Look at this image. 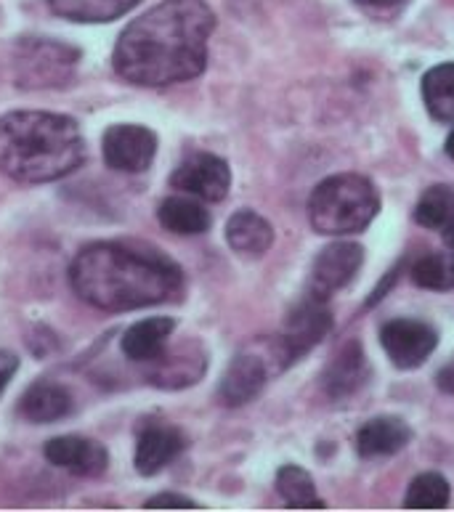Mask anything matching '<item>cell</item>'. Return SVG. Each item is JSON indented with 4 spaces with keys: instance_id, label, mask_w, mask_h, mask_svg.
Here are the masks:
<instances>
[{
    "instance_id": "obj_1",
    "label": "cell",
    "mask_w": 454,
    "mask_h": 512,
    "mask_svg": "<svg viewBox=\"0 0 454 512\" xmlns=\"http://www.w3.org/2000/svg\"><path fill=\"white\" fill-rule=\"evenodd\" d=\"M213 30L216 14L205 0H162L120 32L112 67L141 88L186 83L205 72Z\"/></svg>"
},
{
    "instance_id": "obj_2",
    "label": "cell",
    "mask_w": 454,
    "mask_h": 512,
    "mask_svg": "<svg viewBox=\"0 0 454 512\" xmlns=\"http://www.w3.org/2000/svg\"><path fill=\"white\" fill-rule=\"evenodd\" d=\"M70 284L88 306L123 314L181 298L184 274L168 255L125 242H93L75 255Z\"/></svg>"
},
{
    "instance_id": "obj_3",
    "label": "cell",
    "mask_w": 454,
    "mask_h": 512,
    "mask_svg": "<svg viewBox=\"0 0 454 512\" xmlns=\"http://www.w3.org/2000/svg\"><path fill=\"white\" fill-rule=\"evenodd\" d=\"M85 160L80 125L56 112H8L0 117V173L19 184H51Z\"/></svg>"
},
{
    "instance_id": "obj_4",
    "label": "cell",
    "mask_w": 454,
    "mask_h": 512,
    "mask_svg": "<svg viewBox=\"0 0 454 512\" xmlns=\"http://www.w3.org/2000/svg\"><path fill=\"white\" fill-rule=\"evenodd\" d=\"M380 210L378 189L364 176H332L316 186L308 202L311 226L319 234H359Z\"/></svg>"
},
{
    "instance_id": "obj_5",
    "label": "cell",
    "mask_w": 454,
    "mask_h": 512,
    "mask_svg": "<svg viewBox=\"0 0 454 512\" xmlns=\"http://www.w3.org/2000/svg\"><path fill=\"white\" fill-rule=\"evenodd\" d=\"M80 48L43 35L19 38L14 46V83L22 91H59L72 83Z\"/></svg>"
},
{
    "instance_id": "obj_6",
    "label": "cell",
    "mask_w": 454,
    "mask_h": 512,
    "mask_svg": "<svg viewBox=\"0 0 454 512\" xmlns=\"http://www.w3.org/2000/svg\"><path fill=\"white\" fill-rule=\"evenodd\" d=\"M101 154L112 170L120 173H144L157 157V136L147 125L120 123L109 125L101 138Z\"/></svg>"
},
{
    "instance_id": "obj_7",
    "label": "cell",
    "mask_w": 454,
    "mask_h": 512,
    "mask_svg": "<svg viewBox=\"0 0 454 512\" xmlns=\"http://www.w3.org/2000/svg\"><path fill=\"white\" fill-rule=\"evenodd\" d=\"M170 186L181 194L197 197L202 202H221L229 194L231 170L226 160L216 154L197 152L186 157L170 176Z\"/></svg>"
},
{
    "instance_id": "obj_8",
    "label": "cell",
    "mask_w": 454,
    "mask_h": 512,
    "mask_svg": "<svg viewBox=\"0 0 454 512\" xmlns=\"http://www.w3.org/2000/svg\"><path fill=\"white\" fill-rule=\"evenodd\" d=\"M380 343L399 369H415L428 361L439 335L431 324L417 319H393L380 329Z\"/></svg>"
},
{
    "instance_id": "obj_9",
    "label": "cell",
    "mask_w": 454,
    "mask_h": 512,
    "mask_svg": "<svg viewBox=\"0 0 454 512\" xmlns=\"http://www.w3.org/2000/svg\"><path fill=\"white\" fill-rule=\"evenodd\" d=\"M332 327L330 311L324 308V300L308 295V300L301 308H295L285 324L282 340H279V356L282 364H293L308 353L319 340H322Z\"/></svg>"
},
{
    "instance_id": "obj_10",
    "label": "cell",
    "mask_w": 454,
    "mask_h": 512,
    "mask_svg": "<svg viewBox=\"0 0 454 512\" xmlns=\"http://www.w3.org/2000/svg\"><path fill=\"white\" fill-rule=\"evenodd\" d=\"M362 260V245H356V242H335L327 250H322L319 258L314 260L308 292L314 298L327 300L332 292L343 290L354 279L356 271L362 268Z\"/></svg>"
},
{
    "instance_id": "obj_11",
    "label": "cell",
    "mask_w": 454,
    "mask_h": 512,
    "mask_svg": "<svg viewBox=\"0 0 454 512\" xmlns=\"http://www.w3.org/2000/svg\"><path fill=\"white\" fill-rule=\"evenodd\" d=\"M43 454L51 465L77 478H99L109 467L107 446L88 436H56L43 446Z\"/></svg>"
},
{
    "instance_id": "obj_12",
    "label": "cell",
    "mask_w": 454,
    "mask_h": 512,
    "mask_svg": "<svg viewBox=\"0 0 454 512\" xmlns=\"http://www.w3.org/2000/svg\"><path fill=\"white\" fill-rule=\"evenodd\" d=\"M184 433L165 422H152L139 433L133 465L141 475H157L184 451Z\"/></svg>"
},
{
    "instance_id": "obj_13",
    "label": "cell",
    "mask_w": 454,
    "mask_h": 512,
    "mask_svg": "<svg viewBox=\"0 0 454 512\" xmlns=\"http://www.w3.org/2000/svg\"><path fill=\"white\" fill-rule=\"evenodd\" d=\"M72 409H75V398L70 388L54 380H35L19 398V414L35 425L64 420L70 417Z\"/></svg>"
},
{
    "instance_id": "obj_14",
    "label": "cell",
    "mask_w": 454,
    "mask_h": 512,
    "mask_svg": "<svg viewBox=\"0 0 454 512\" xmlns=\"http://www.w3.org/2000/svg\"><path fill=\"white\" fill-rule=\"evenodd\" d=\"M173 329H176V319H170V316H152V319L136 321L133 327L125 329L123 340H120L123 353L131 361L149 364L168 348Z\"/></svg>"
},
{
    "instance_id": "obj_15",
    "label": "cell",
    "mask_w": 454,
    "mask_h": 512,
    "mask_svg": "<svg viewBox=\"0 0 454 512\" xmlns=\"http://www.w3.org/2000/svg\"><path fill=\"white\" fill-rule=\"evenodd\" d=\"M202 372H205V356L202 353H168V348H165L157 359L149 361L147 380L157 388L176 390L197 383Z\"/></svg>"
},
{
    "instance_id": "obj_16",
    "label": "cell",
    "mask_w": 454,
    "mask_h": 512,
    "mask_svg": "<svg viewBox=\"0 0 454 512\" xmlns=\"http://www.w3.org/2000/svg\"><path fill=\"white\" fill-rule=\"evenodd\" d=\"M266 385V367L261 359L255 356H237L226 369L218 396L226 406H245L253 401Z\"/></svg>"
},
{
    "instance_id": "obj_17",
    "label": "cell",
    "mask_w": 454,
    "mask_h": 512,
    "mask_svg": "<svg viewBox=\"0 0 454 512\" xmlns=\"http://www.w3.org/2000/svg\"><path fill=\"white\" fill-rule=\"evenodd\" d=\"M162 229H168L170 234L178 237H197L210 229V213L202 205V199L189 197V194H176L168 197L157 210Z\"/></svg>"
},
{
    "instance_id": "obj_18",
    "label": "cell",
    "mask_w": 454,
    "mask_h": 512,
    "mask_svg": "<svg viewBox=\"0 0 454 512\" xmlns=\"http://www.w3.org/2000/svg\"><path fill=\"white\" fill-rule=\"evenodd\" d=\"M412 430L399 417H378L370 420L356 436V449L362 457H391L409 444Z\"/></svg>"
},
{
    "instance_id": "obj_19",
    "label": "cell",
    "mask_w": 454,
    "mask_h": 512,
    "mask_svg": "<svg viewBox=\"0 0 454 512\" xmlns=\"http://www.w3.org/2000/svg\"><path fill=\"white\" fill-rule=\"evenodd\" d=\"M226 242L239 255H263L274 242V229L253 210H239L226 223Z\"/></svg>"
},
{
    "instance_id": "obj_20",
    "label": "cell",
    "mask_w": 454,
    "mask_h": 512,
    "mask_svg": "<svg viewBox=\"0 0 454 512\" xmlns=\"http://www.w3.org/2000/svg\"><path fill=\"white\" fill-rule=\"evenodd\" d=\"M141 0H48L56 16L77 24H107L139 6Z\"/></svg>"
},
{
    "instance_id": "obj_21",
    "label": "cell",
    "mask_w": 454,
    "mask_h": 512,
    "mask_svg": "<svg viewBox=\"0 0 454 512\" xmlns=\"http://www.w3.org/2000/svg\"><path fill=\"white\" fill-rule=\"evenodd\" d=\"M364 380H367V364L359 343H348L324 372V388L330 390V396H348L362 388Z\"/></svg>"
},
{
    "instance_id": "obj_22",
    "label": "cell",
    "mask_w": 454,
    "mask_h": 512,
    "mask_svg": "<svg viewBox=\"0 0 454 512\" xmlns=\"http://www.w3.org/2000/svg\"><path fill=\"white\" fill-rule=\"evenodd\" d=\"M423 99L433 120L454 123V62L439 64L423 77Z\"/></svg>"
},
{
    "instance_id": "obj_23",
    "label": "cell",
    "mask_w": 454,
    "mask_h": 512,
    "mask_svg": "<svg viewBox=\"0 0 454 512\" xmlns=\"http://www.w3.org/2000/svg\"><path fill=\"white\" fill-rule=\"evenodd\" d=\"M277 491L293 510H324V502L316 494L314 478L303 467H282L277 473Z\"/></svg>"
},
{
    "instance_id": "obj_24",
    "label": "cell",
    "mask_w": 454,
    "mask_h": 512,
    "mask_svg": "<svg viewBox=\"0 0 454 512\" xmlns=\"http://www.w3.org/2000/svg\"><path fill=\"white\" fill-rule=\"evenodd\" d=\"M415 221L425 229H449L454 226V189L452 186H433L420 197L415 207Z\"/></svg>"
},
{
    "instance_id": "obj_25",
    "label": "cell",
    "mask_w": 454,
    "mask_h": 512,
    "mask_svg": "<svg viewBox=\"0 0 454 512\" xmlns=\"http://www.w3.org/2000/svg\"><path fill=\"white\" fill-rule=\"evenodd\" d=\"M449 497H452V491H449L444 475L423 473L409 483L404 507H409V510H444L449 505Z\"/></svg>"
},
{
    "instance_id": "obj_26",
    "label": "cell",
    "mask_w": 454,
    "mask_h": 512,
    "mask_svg": "<svg viewBox=\"0 0 454 512\" xmlns=\"http://www.w3.org/2000/svg\"><path fill=\"white\" fill-rule=\"evenodd\" d=\"M412 282L423 290H454V253L423 255L412 266Z\"/></svg>"
},
{
    "instance_id": "obj_27",
    "label": "cell",
    "mask_w": 454,
    "mask_h": 512,
    "mask_svg": "<svg viewBox=\"0 0 454 512\" xmlns=\"http://www.w3.org/2000/svg\"><path fill=\"white\" fill-rule=\"evenodd\" d=\"M147 510H197V502L181 494H157V497L147 499Z\"/></svg>"
},
{
    "instance_id": "obj_28",
    "label": "cell",
    "mask_w": 454,
    "mask_h": 512,
    "mask_svg": "<svg viewBox=\"0 0 454 512\" xmlns=\"http://www.w3.org/2000/svg\"><path fill=\"white\" fill-rule=\"evenodd\" d=\"M16 369H19V359L11 351L0 348V396H3V390L11 383V377L16 375Z\"/></svg>"
},
{
    "instance_id": "obj_29",
    "label": "cell",
    "mask_w": 454,
    "mask_h": 512,
    "mask_svg": "<svg viewBox=\"0 0 454 512\" xmlns=\"http://www.w3.org/2000/svg\"><path fill=\"white\" fill-rule=\"evenodd\" d=\"M356 6L367 8V11H375V14H388V11H396L401 8L407 0H354Z\"/></svg>"
},
{
    "instance_id": "obj_30",
    "label": "cell",
    "mask_w": 454,
    "mask_h": 512,
    "mask_svg": "<svg viewBox=\"0 0 454 512\" xmlns=\"http://www.w3.org/2000/svg\"><path fill=\"white\" fill-rule=\"evenodd\" d=\"M439 383H441V388L452 390V393H454V367H449V369H444V372H441Z\"/></svg>"
},
{
    "instance_id": "obj_31",
    "label": "cell",
    "mask_w": 454,
    "mask_h": 512,
    "mask_svg": "<svg viewBox=\"0 0 454 512\" xmlns=\"http://www.w3.org/2000/svg\"><path fill=\"white\" fill-rule=\"evenodd\" d=\"M441 234H444V245H447L449 250H452V253H454V226L444 229V231H441Z\"/></svg>"
},
{
    "instance_id": "obj_32",
    "label": "cell",
    "mask_w": 454,
    "mask_h": 512,
    "mask_svg": "<svg viewBox=\"0 0 454 512\" xmlns=\"http://www.w3.org/2000/svg\"><path fill=\"white\" fill-rule=\"evenodd\" d=\"M447 154L454 160V130L449 133V138H447Z\"/></svg>"
}]
</instances>
